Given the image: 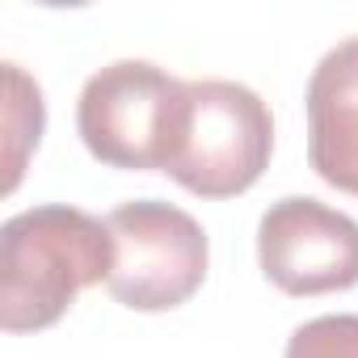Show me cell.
<instances>
[{
  "label": "cell",
  "mask_w": 358,
  "mask_h": 358,
  "mask_svg": "<svg viewBox=\"0 0 358 358\" xmlns=\"http://www.w3.org/2000/svg\"><path fill=\"white\" fill-rule=\"evenodd\" d=\"M114 270V241L106 220L47 203L5 220L0 228V329H51L80 291L106 282Z\"/></svg>",
  "instance_id": "obj_1"
},
{
  "label": "cell",
  "mask_w": 358,
  "mask_h": 358,
  "mask_svg": "<svg viewBox=\"0 0 358 358\" xmlns=\"http://www.w3.org/2000/svg\"><path fill=\"white\" fill-rule=\"evenodd\" d=\"M186 122V80L152 59H114L97 68L76 97V135L110 169H169Z\"/></svg>",
  "instance_id": "obj_2"
},
{
  "label": "cell",
  "mask_w": 358,
  "mask_h": 358,
  "mask_svg": "<svg viewBox=\"0 0 358 358\" xmlns=\"http://www.w3.org/2000/svg\"><path fill=\"white\" fill-rule=\"evenodd\" d=\"M274 156V114L241 80H186V122L169 177L199 199H236Z\"/></svg>",
  "instance_id": "obj_3"
},
{
  "label": "cell",
  "mask_w": 358,
  "mask_h": 358,
  "mask_svg": "<svg viewBox=\"0 0 358 358\" xmlns=\"http://www.w3.org/2000/svg\"><path fill=\"white\" fill-rule=\"evenodd\" d=\"M114 270L106 291L131 312H173L207 282L211 245L203 224L160 199H135L106 215Z\"/></svg>",
  "instance_id": "obj_4"
},
{
  "label": "cell",
  "mask_w": 358,
  "mask_h": 358,
  "mask_svg": "<svg viewBox=\"0 0 358 358\" xmlns=\"http://www.w3.org/2000/svg\"><path fill=\"white\" fill-rule=\"evenodd\" d=\"M262 274L282 295H333L358 287V220L320 199H278L257 220Z\"/></svg>",
  "instance_id": "obj_5"
},
{
  "label": "cell",
  "mask_w": 358,
  "mask_h": 358,
  "mask_svg": "<svg viewBox=\"0 0 358 358\" xmlns=\"http://www.w3.org/2000/svg\"><path fill=\"white\" fill-rule=\"evenodd\" d=\"M308 164L324 186L358 199V34L320 55L303 93Z\"/></svg>",
  "instance_id": "obj_6"
},
{
  "label": "cell",
  "mask_w": 358,
  "mask_h": 358,
  "mask_svg": "<svg viewBox=\"0 0 358 358\" xmlns=\"http://www.w3.org/2000/svg\"><path fill=\"white\" fill-rule=\"evenodd\" d=\"M47 131V101L34 76L22 64H5V194L17 190L30 152Z\"/></svg>",
  "instance_id": "obj_7"
},
{
  "label": "cell",
  "mask_w": 358,
  "mask_h": 358,
  "mask_svg": "<svg viewBox=\"0 0 358 358\" xmlns=\"http://www.w3.org/2000/svg\"><path fill=\"white\" fill-rule=\"evenodd\" d=\"M282 358H358V316L329 312V316L303 320L287 337Z\"/></svg>",
  "instance_id": "obj_8"
}]
</instances>
